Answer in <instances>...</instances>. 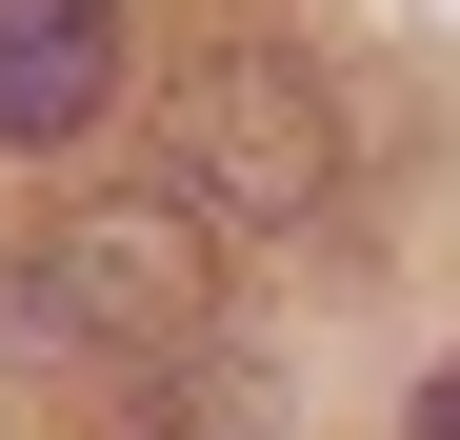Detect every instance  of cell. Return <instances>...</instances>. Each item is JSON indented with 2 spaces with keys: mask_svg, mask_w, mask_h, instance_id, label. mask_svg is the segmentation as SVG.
I'll return each instance as SVG.
<instances>
[{
  "mask_svg": "<svg viewBox=\"0 0 460 440\" xmlns=\"http://www.w3.org/2000/svg\"><path fill=\"white\" fill-rule=\"evenodd\" d=\"M0 321H21V360H181L220 321V220L161 180V200H81L40 220L21 280H0Z\"/></svg>",
  "mask_w": 460,
  "mask_h": 440,
  "instance_id": "cell-1",
  "label": "cell"
},
{
  "mask_svg": "<svg viewBox=\"0 0 460 440\" xmlns=\"http://www.w3.org/2000/svg\"><path fill=\"white\" fill-rule=\"evenodd\" d=\"M181 200L200 220H321L341 200V101L300 81L280 40H220L181 81Z\"/></svg>",
  "mask_w": 460,
  "mask_h": 440,
  "instance_id": "cell-2",
  "label": "cell"
},
{
  "mask_svg": "<svg viewBox=\"0 0 460 440\" xmlns=\"http://www.w3.org/2000/svg\"><path fill=\"white\" fill-rule=\"evenodd\" d=\"M120 120V0H0V140H101Z\"/></svg>",
  "mask_w": 460,
  "mask_h": 440,
  "instance_id": "cell-3",
  "label": "cell"
},
{
  "mask_svg": "<svg viewBox=\"0 0 460 440\" xmlns=\"http://www.w3.org/2000/svg\"><path fill=\"white\" fill-rule=\"evenodd\" d=\"M140 440H280V400H261V381H181Z\"/></svg>",
  "mask_w": 460,
  "mask_h": 440,
  "instance_id": "cell-4",
  "label": "cell"
},
{
  "mask_svg": "<svg viewBox=\"0 0 460 440\" xmlns=\"http://www.w3.org/2000/svg\"><path fill=\"white\" fill-rule=\"evenodd\" d=\"M420 440H460V360H440V381H420Z\"/></svg>",
  "mask_w": 460,
  "mask_h": 440,
  "instance_id": "cell-5",
  "label": "cell"
}]
</instances>
